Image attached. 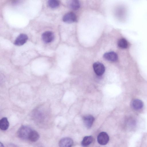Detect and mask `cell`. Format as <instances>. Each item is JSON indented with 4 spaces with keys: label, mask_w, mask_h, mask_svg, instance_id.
Here are the masks:
<instances>
[{
    "label": "cell",
    "mask_w": 147,
    "mask_h": 147,
    "mask_svg": "<svg viewBox=\"0 0 147 147\" xmlns=\"http://www.w3.org/2000/svg\"><path fill=\"white\" fill-rule=\"evenodd\" d=\"M32 130L29 127L22 126L19 129L17 132L18 137L22 139H28L30 133Z\"/></svg>",
    "instance_id": "6da1fadb"
},
{
    "label": "cell",
    "mask_w": 147,
    "mask_h": 147,
    "mask_svg": "<svg viewBox=\"0 0 147 147\" xmlns=\"http://www.w3.org/2000/svg\"><path fill=\"white\" fill-rule=\"evenodd\" d=\"M95 73L98 76L102 75L105 71V67L101 63L96 62L94 63L93 65Z\"/></svg>",
    "instance_id": "7a4b0ae2"
},
{
    "label": "cell",
    "mask_w": 147,
    "mask_h": 147,
    "mask_svg": "<svg viewBox=\"0 0 147 147\" xmlns=\"http://www.w3.org/2000/svg\"><path fill=\"white\" fill-rule=\"evenodd\" d=\"M97 140L99 144L104 145L108 143L109 140V137L106 132H102L98 135Z\"/></svg>",
    "instance_id": "3957f363"
},
{
    "label": "cell",
    "mask_w": 147,
    "mask_h": 147,
    "mask_svg": "<svg viewBox=\"0 0 147 147\" xmlns=\"http://www.w3.org/2000/svg\"><path fill=\"white\" fill-rule=\"evenodd\" d=\"M42 38L44 42L46 43H49L52 42L54 40V35L52 32L46 31L42 34Z\"/></svg>",
    "instance_id": "277c9868"
},
{
    "label": "cell",
    "mask_w": 147,
    "mask_h": 147,
    "mask_svg": "<svg viewBox=\"0 0 147 147\" xmlns=\"http://www.w3.org/2000/svg\"><path fill=\"white\" fill-rule=\"evenodd\" d=\"M73 144V141L71 138L65 137L60 140L59 145V147H71Z\"/></svg>",
    "instance_id": "5b68a950"
},
{
    "label": "cell",
    "mask_w": 147,
    "mask_h": 147,
    "mask_svg": "<svg viewBox=\"0 0 147 147\" xmlns=\"http://www.w3.org/2000/svg\"><path fill=\"white\" fill-rule=\"evenodd\" d=\"M63 22L67 23H71L75 22L76 20V17L74 13L72 12H69L65 14L63 18Z\"/></svg>",
    "instance_id": "8992f818"
},
{
    "label": "cell",
    "mask_w": 147,
    "mask_h": 147,
    "mask_svg": "<svg viewBox=\"0 0 147 147\" xmlns=\"http://www.w3.org/2000/svg\"><path fill=\"white\" fill-rule=\"evenodd\" d=\"M28 39L27 36L25 34H21L17 38L14 42L16 46H21L25 44Z\"/></svg>",
    "instance_id": "52a82bcc"
},
{
    "label": "cell",
    "mask_w": 147,
    "mask_h": 147,
    "mask_svg": "<svg viewBox=\"0 0 147 147\" xmlns=\"http://www.w3.org/2000/svg\"><path fill=\"white\" fill-rule=\"evenodd\" d=\"M103 57L106 60L111 61H115L118 59L117 54L114 52L106 53L103 55Z\"/></svg>",
    "instance_id": "ba28073f"
},
{
    "label": "cell",
    "mask_w": 147,
    "mask_h": 147,
    "mask_svg": "<svg viewBox=\"0 0 147 147\" xmlns=\"http://www.w3.org/2000/svg\"><path fill=\"white\" fill-rule=\"evenodd\" d=\"M84 124L88 128H90L92 126L94 119L91 115H88L84 116L83 118Z\"/></svg>",
    "instance_id": "9c48e42d"
},
{
    "label": "cell",
    "mask_w": 147,
    "mask_h": 147,
    "mask_svg": "<svg viewBox=\"0 0 147 147\" xmlns=\"http://www.w3.org/2000/svg\"><path fill=\"white\" fill-rule=\"evenodd\" d=\"M9 126V122L7 118L4 117L0 120V128L2 130L5 131L7 129Z\"/></svg>",
    "instance_id": "30bf717a"
},
{
    "label": "cell",
    "mask_w": 147,
    "mask_h": 147,
    "mask_svg": "<svg viewBox=\"0 0 147 147\" xmlns=\"http://www.w3.org/2000/svg\"><path fill=\"white\" fill-rule=\"evenodd\" d=\"M93 137L92 136L85 137L81 142V145L83 147H87L92 142Z\"/></svg>",
    "instance_id": "8fae6325"
},
{
    "label": "cell",
    "mask_w": 147,
    "mask_h": 147,
    "mask_svg": "<svg viewBox=\"0 0 147 147\" xmlns=\"http://www.w3.org/2000/svg\"><path fill=\"white\" fill-rule=\"evenodd\" d=\"M131 104L133 108L137 110L142 109L143 105L142 101L138 99L134 100L132 102Z\"/></svg>",
    "instance_id": "7c38bea8"
},
{
    "label": "cell",
    "mask_w": 147,
    "mask_h": 147,
    "mask_svg": "<svg viewBox=\"0 0 147 147\" xmlns=\"http://www.w3.org/2000/svg\"><path fill=\"white\" fill-rule=\"evenodd\" d=\"M39 138V135L36 131L32 130L30 133L28 140L32 142L36 141Z\"/></svg>",
    "instance_id": "4fadbf2b"
},
{
    "label": "cell",
    "mask_w": 147,
    "mask_h": 147,
    "mask_svg": "<svg viewBox=\"0 0 147 147\" xmlns=\"http://www.w3.org/2000/svg\"><path fill=\"white\" fill-rule=\"evenodd\" d=\"M69 5L70 8L76 10L78 9L80 7V4L78 0H72L69 1Z\"/></svg>",
    "instance_id": "5bb4252c"
},
{
    "label": "cell",
    "mask_w": 147,
    "mask_h": 147,
    "mask_svg": "<svg viewBox=\"0 0 147 147\" xmlns=\"http://www.w3.org/2000/svg\"><path fill=\"white\" fill-rule=\"evenodd\" d=\"M117 44L118 47L122 49H126L128 47V42L125 38H122L118 41Z\"/></svg>",
    "instance_id": "9a60e30c"
},
{
    "label": "cell",
    "mask_w": 147,
    "mask_h": 147,
    "mask_svg": "<svg viewBox=\"0 0 147 147\" xmlns=\"http://www.w3.org/2000/svg\"><path fill=\"white\" fill-rule=\"evenodd\" d=\"M47 4L50 8H55L59 6V2L56 0H50L48 1Z\"/></svg>",
    "instance_id": "2e32d148"
},
{
    "label": "cell",
    "mask_w": 147,
    "mask_h": 147,
    "mask_svg": "<svg viewBox=\"0 0 147 147\" xmlns=\"http://www.w3.org/2000/svg\"><path fill=\"white\" fill-rule=\"evenodd\" d=\"M8 147H18L17 146L13 144L9 145Z\"/></svg>",
    "instance_id": "e0dca14e"
},
{
    "label": "cell",
    "mask_w": 147,
    "mask_h": 147,
    "mask_svg": "<svg viewBox=\"0 0 147 147\" xmlns=\"http://www.w3.org/2000/svg\"><path fill=\"white\" fill-rule=\"evenodd\" d=\"M0 147H4L3 144L1 142L0 143Z\"/></svg>",
    "instance_id": "ac0fdd59"
}]
</instances>
